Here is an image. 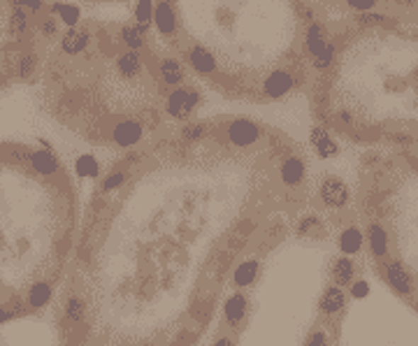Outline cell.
<instances>
[{
    "label": "cell",
    "mask_w": 418,
    "mask_h": 346,
    "mask_svg": "<svg viewBox=\"0 0 418 346\" xmlns=\"http://www.w3.org/2000/svg\"><path fill=\"white\" fill-rule=\"evenodd\" d=\"M154 10H156L154 0H137L135 10H132V19H135V26L142 28L145 33H149V28L154 26Z\"/></svg>",
    "instance_id": "5bb4252c"
},
{
    "label": "cell",
    "mask_w": 418,
    "mask_h": 346,
    "mask_svg": "<svg viewBox=\"0 0 418 346\" xmlns=\"http://www.w3.org/2000/svg\"><path fill=\"white\" fill-rule=\"evenodd\" d=\"M0 346H7V344H5V342H3V340H0Z\"/></svg>",
    "instance_id": "603a6c76"
},
{
    "label": "cell",
    "mask_w": 418,
    "mask_h": 346,
    "mask_svg": "<svg viewBox=\"0 0 418 346\" xmlns=\"http://www.w3.org/2000/svg\"><path fill=\"white\" fill-rule=\"evenodd\" d=\"M200 100H203V96H200L193 86H188V84H183L179 89H172L165 100L167 119H172L177 123H188V119L200 107Z\"/></svg>",
    "instance_id": "5b68a950"
},
{
    "label": "cell",
    "mask_w": 418,
    "mask_h": 346,
    "mask_svg": "<svg viewBox=\"0 0 418 346\" xmlns=\"http://www.w3.org/2000/svg\"><path fill=\"white\" fill-rule=\"evenodd\" d=\"M154 28L161 38H174L179 33V19L177 10L172 7L170 0H158L154 10Z\"/></svg>",
    "instance_id": "ba28073f"
},
{
    "label": "cell",
    "mask_w": 418,
    "mask_h": 346,
    "mask_svg": "<svg viewBox=\"0 0 418 346\" xmlns=\"http://www.w3.org/2000/svg\"><path fill=\"white\" fill-rule=\"evenodd\" d=\"M52 12L61 19L65 26L68 28H74L79 23V19H81V12H79V7H74V5H65V3H58V5H54L52 7Z\"/></svg>",
    "instance_id": "9a60e30c"
},
{
    "label": "cell",
    "mask_w": 418,
    "mask_h": 346,
    "mask_svg": "<svg viewBox=\"0 0 418 346\" xmlns=\"http://www.w3.org/2000/svg\"><path fill=\"white\" fill-rule=\"evenodd\" d=\"M119 40L123 42V47L128 49V52H145V47H147V33L137 28L135 23H125V26L119 30Z\"/></svg>",
    "instance_id": "4fadbf2b"
},
{
    "label": "cell",
    "mask_w": 418,
    "mask_h": 346,
    "mask_svg": "<svg viewBox=\"0 0 418 346\" xmlns=\"http://www.w3.org/2000/svg\"><path fill=\"white\" fill-rule=\"evenodd\" d=\"M183 56H186L188 67L200 77H216L219 74V61L216 56L209 52L203 45H188L183 49Z\"/></svg>",
    "instance_id": "8992f818"
},
{
    "label": "cell",
    "mask_w": 418,
    "mask_h": 346,
    "mask_svg": "<svg viewBox=\"0 0 418 346\" xmlns=\"http://www.w3.org/2000/svg\"><path fill=\"white\" fill-rule=\"evenodd\" d=\"M309 140H312L316 154H319L321 158H330V156L337 154V149H339L337 147V140H334L325 128H321L319 123H316L314 128L309 130Z\"/></svg>",
    "instance_id": "8fae6325"
},
{
    "label": "cell",
    "mask_w": 418,
    "mask_h": 346,
    "mask_svg": "<svg viewBox=\"0 0 418 346\" xmlns=\"http://www.w3.org/2000/svg\"><path fill=\"white\" fill-rule=\"evenodd\" d=\"M300 74L295 67H274L263 74L261 84H258V98L261 100H283L298 89Z\"/></svg>",
    "instance_id": "277c9868"
},
{
    "label": "cell",
    "mask_w": 418,
    "mask_h": 346,
    "mask_svg": "<svg viewBox=\"0 0 418 346\" xmlns=\"http://www.w3.org/2000/svg\"><path fill=\"white\" fill-rule=\"evenodd\" d=\"M14 7H23V10H30V12H40L45 3L42 0H12Z\"/></svg>",
    "instance_id": "44dd1931"
},
{
    "label": "cell",
    "mask_w": 418,
    "mask_h": 346,
    "mask_svg": "<svg viewBox=\"0 0 418 346\" xmlns=\"http://www.w3.org/2000/svg\"><path fill=\"white\" fill-rule=\"evenodd\" d=\"M79 223L77 189L49 142L0 145V323L56 307Z\"/></svg>",
    "instance_id": "3957f363"
},
{
    "label": "cell",
    "mask_w": 418,
    "mask_h": 346,
    "mask_svg": "<svg viewBox=\"0 0 418 346\" xmlns=\"http://www.w3.org/2000/svg\"><path fill=\"white\" fill-rule=\"evenodd\" d=\"M351 202L344 179L323 177L237 269L203 346H339L363 258Z\"/></svg>",
    "instance_id": "7a4b0ae2"
},
{
    "label": "cell",
    "mask_w": 418,
    "mask_h": 346,
    "mask_svg": "<svg viewBox=\"0 0 418 346\" xmlns=\"http://www.w3.org/2000/svg\"><path fill=\"white\" fill-rule=\"evenodd\" d=\"M40 30H42V35H45V38H54L58 33V23L52 19V16H45L42 23H40Z\"/></svg>",
    "instance_id": "ffe728a7"
},
{
    "label": "cell",
    "mask_w": 418,
    "mask_h": 346,
    "mask_svg": "<svg viewBox=\"0 0 418 346\" xmlns=\"http://www.w3.org/2000/svg\"><path fill=\"white\" fill-rule=\"evenodd\" d=\"M358 23L361 26H367V28H372V26H386V23H390L392 19L386 14H379V12H361L356 16Z\"/></svg>",
    "instance_id": "2e32d148"
},
{
    "label": "cell",
    "mask_w": 418,
    "mask_h": 346,
    "mask_svg": "<svg viewBox=\"0 0 418 346\" xmlns=\"http://www.w3.org/2000/svg\"><path fill=\"white\" fill-rule=\"evenodd\" d=\"M397 5H409V7H416L418 5V0H395Z\"/></svg>",
    "instance_id": "7402d4cb"
},
{
    "label": "cell",
    "mask_w": 418,
    "mask_h": 346,
    "mask_svg": "<svg viewBox=\"0 0 418 346\" xmlns=\"http://www.w3.org/2000/svg\"><path fill=\"white\" fill-rule=\"evenodd\" d=\"M89 42H91V35H89L86 30H81V28H70V30L61 38V49H63L65 56H79L81 52H86Z\"/></svg>",
    "instance_id": "7c38bea8"
},
{
    "label": "cell",
    "mask_w": 418,
    "mask_h": 346,
    "mask_svg": "<svg viewBox=\"0 0 418 346\" xmlns=\"http://www.w3.org/2000/svg\"><path fill=\"white\" fill-rule=\"evenodd\" d=\"M35 56H23L19 63H16V77H21V79H28L33 77V72H35Z\"/></svg>",
    "instance_id": "ac0fdd59"
},
{
    "label": "cell",
    "mask_w": 418,
    "mask_h": 346,
    "mask_svg": "<svg viewBox=\"0 0 418 346\" xmlns=\"http://www.w3.org/2000/svg\"><path fill=\"white\" fill-rule=\"evenodd\" d=\"M10 28L16 33V35H21V33L28 30V14L23 12V7H14L12 14H10Z\"/></svg>",
    "instance_id": "e0dca14e"
},
{
    "label": "cell",
    "mask_w": 418,
    "mask_h": 346,
    "mask_svg": "<svg viewBox=\"0 0 418 346\" xmlns=\"http://www.w3.org/2000/svg\"><path fill=\"white\" fill-rule=\"evenodd\" d=\"M344 3L351 7V10H356L358 14L361 12H372L376 5H379V0H344Z\"/></svg>",
    "instance_id": "d6986e66"
},
{
    "label": "cell",
    "mask_w": 418,
    "mask_h": 346,
    "mask_svg": "<svg viewBox=\"0 0 418 346\" xmlns=\"http://www.w3.org/2000/svg\"><path fill=\"white\" fill-rule=\"evenodd\" d=\"M170 3H172V0H170Z\"/></svg>",
    "instance_id": "cb8c5ba5"
},
{
    "label": "cell",
    "mask_w": 418,
    "mask_h": 346,
    "mask_svg": "<svg viewBox=\"0 0 418 346\" xmlns=\"http://www.w3.org/2000/svg\"><path fill=\"white\" fill-rule=\"evenodd\" d=\"M330 40L325 35V28L321 26L319 21H309L307 28H305V35H303V47H305V54L316 61L325 49H328Z\"/></svg>",
    "instance_id": "9c48e42d"
},
{
    "label": "cell",
    "mask_w": 418,
    "mask_h": 346,
    "mask_svg": "<svg viewBox=\"0 0 418 346\" xmlns=\"http://www.w3.org/2000/svg\"><path fill=\"white\" fill-rule=\"evenodd\" d=\"M114 67L123 82H135L142 77V72H145V61H142V56L135 52H121L116 56Z\"/></svg>",
    "instance_id": "30bf717a"
},
{
    "label": "cell",
    "mask_w": 418,
    "mask_h": 346,
    "mask_svg": "<svg viewBox=\"0 0 418 346\" xmlns=\"http://www.w3.org/2000/svg\"><path fill=\"white\" fill-rule=\"evenodd\" d=\"M156 79L167 89H179L186 84V65L174 56H163L156 63Z\"/></svg>",
    "instance_id": "52a82bcc"
},
{
    "label": "cell",
    "mask_w": 418,
    "mask_h": 346,
    "mask_svg": "<svg viewBox=\"0 0 418 346\" xmlns=\"http://www.w3.org/2000/svg\"><path fill=\"white\" fill-rule=\"evenodd\" d=\"M312 196L295 140L249 116L130 149L81 212L61 346H203L237 269Z\"/></svg>",
    "instance_id": "6da1fadb"
}]
</instances>
